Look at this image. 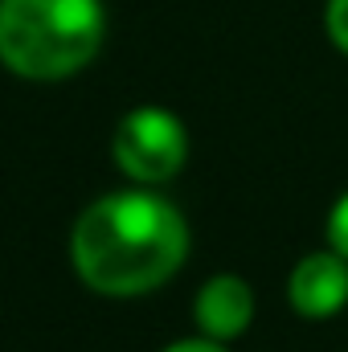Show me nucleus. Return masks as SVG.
I'll return each mask as SVG.
<instances>
[{"label": "nucleus", "instance_id": "nucleus-1", "mask_svg": "<svg viewBox=\"0 0 348 352\" xmlns=\"http://www.w3.org/2000/svg\"><path fill=\"white\" fill-rule=\"evenodd\" d=\"M188 258V226L168 197L135 184L90 201L70 230V266L94 295L140 299Z\"/></svg>", "mask_w": 348, "mask_h": 352}, {"label": "nucleus", "instance_id": "nucleus-2", "mask_svg": "<svg viewBox=\"0 0 348 352\" xmlns=\"http://www.w3.org/2000/svg\"><path fill=\"white\" fill-rule=\"evenodd\" d=\"M102 41V0H0V66L25 82H62L87 70Z\"/></svg>", "mask_w": 348, "mask_h": 352}, {"label": "nucleus", "instance_id": "nucleus-3", "mask_svg": "<svg viewBox=\"0 0 348 352\" xmlns=\"http://www.w3.org/2000/svg\"><path fill=\"white\" fill-rule=\"evenodd\" d=\"M111 156L119 173L144 188L168 184L188 160L184 119L173 115L168 107H131L111 135Z\"/></svg>", "mask_w": 348, "mask_h": 352}, {"label": "nucleus", "instance_id": "nucleus-4", "mask_svg": "<svg viewBox=\"0 0 348 352\" xmlns=\"http://www.w3.org/2000/svg\"><path fill=\"white\" fill-rule=\"evenodd\" d=\"M287 299L303 320H332L348 303V258L332 246L303 254L287 278Z\"/></svg>", "mask_w": 348, "mask_h": 352}, {"label": "nucleus", "instance_id": "nucleus-5", "mask_svg": "<svg viewBox=\"0 0 348 352\" xmlns=\"http://www.w3.org/2000/svg\"><path fill=\"white\" fill-rule=\"evenodd\" d=\"M193 320H197L201 336H209V340H221V344L238 340L254 320V287L242 274L205 278L193 299Z\"/></svg>", "mask_w": 348, "mask_h": 352}, {"label": "nucleus", "instance_id": "nucleus-6", "mask_svg": "<svg viewBox=\"0 0 348 352\" xmlns=\"http://www.w3.org/2000/svg\"><path fill=\"white\" fill-rule=\"evenodd\" d=\"M324 29H328V41L348 54V0H328L324 4Z\"/></svg>", "mask_w": 348, "mask_h": 352}, {"label": "nucleus", "instance_id": "nucleus-7", "mask_svg": "<svg viewBox=\"0 0 348 352\" xmlns=\"http://www.w3.org/2000/svg\"><path fill=\"white\" fill-rule=\"evenodd\" d=\"M328 246L348 258V192L332 205V213H328Z\"/></svg>", "mask_w": 348, "mask_h": 352}, {"label": "nucleus", "instance_id": "nucleus-8", "mask_svg": "<svg viewBox=\"0 0 348 352\" xmlns=\"http://www.w3.org/2000/svg\"><path fill=\"white\" fill-rule=\"evenodd\" d=\"M160 352H230L221 340H209V336H188V340H173L168 349Z\"/></svg>", "mask_w": 348, "mask_h": 352}]
</instances>
